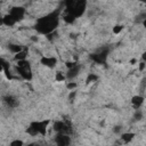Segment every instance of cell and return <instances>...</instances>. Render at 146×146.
<instances>
[{
  "label": "cell",
  "instance_id": "1",
  "mask_svg": "<svg viewBox=\"0 0 146 146\" xmlns=\"http://www.w3.org/2000/svg\"><path fill=\"white\" fill-rule=\"evenodd\" d=\"M55 144L59 146H66L71 144V138L67 135H64V132H57V136L55 138Z\"/></svg>",
  "mask_w": 146,
  "mask_h": 146
},
{
  "label": "cell",
  "instance_id": "2",
  "mask_svg": "<svg viewBox=\"0 0 146 146\" xmlns=\"http://www.w3.org/2000/svg\"><path fill=\"white\" fill-rule=\"evenodd\" d=\"M80 71H81V65L80 64H76L72 68H68L67 70V72L65 73V76H66L67 80H73V79H75L80 74Z\"/></svg>",
  "mask_w": 146,
  "mask_h": 146
},
{
  "label": "cell",
  "instance_id": "3",
  "mask_svg": "<svg viewBox=\"0 0 146 146\" xmlns=\"http://www.w3.org/2000/svg\"><path fill=\"white\" fill-rule=\"evenodd\" d=\"M24 14H25V10H24V8H22V7H15V8H13L11 11H10V15L15 18L16 22H17L18 19H22V18L24 17Z\"/></svg>",
  "mask_w": 146,
  "mask_h": 146
},
{
  "label": "cell",
  "instance_id": "4",
  "mask_svg": "<svg viewBox=\"0 0 146 146\" xmlns=\"http://www.w3.org/2000/svg\"><path fill=\"white\" fill-rule=\"evenodd\" d=\"M40 62H41V64H43L44 66H47V67H49V68H52V67H55V65H56V63H57V59H56L55 57H46V56H43V57L40 59Z\"/></svg>",
  "mask_w": 146,
  "mask_h": 146
},
{
  "label": "cell",
  "instance_id": "5",
  "mask_svg": "<svg viewBox=\"0 0 146 146\" xmlns=\"http://www.w3.org/2000/svg\"><path fill=\"white\" fill-rule=\"evenodd\" d=\"M144 100H145L144 96L137 95V96H133V97L131 98V104H132V106L137 110V108H140V106L144 104Z\"/></svg>",
  "mask_w": 146,
  "mask_h": 146
},
{
  "label": "cell",
  "instance_id": "6",
  "mask_svg": "<svg viewBox=\"0 0 146 146\" xmlns=\"http://www.w3.org/2000/svg\"><path fill=\"white\" fill-rule=\"evenodd\" d=\"M2 18H3V25H5V26H13V25H15V24H16L15 18H14L10 14H8V15L3 16Z\"/></svg>",
  "mask_w": 146,
  "mask_h": 146
},
{
  "label": "cell",
  "instance_id": "7",
  "mask_svg": "<svg viewBox=\"0 0 146 146\" xmlns=\"http://www.w3.org/2000/svg\"><path fill=\"white\" fill-rule=\"evenodd\" d=\"M120 138L122 139L123 143H130L135 138V133H132V132H122V133H120Z\"/></svg>",
  "mask_w": 146,
  "mask_h": 146
},
{
  "label": "cell",
  "instance_id": "8",
  "mask_svg": "<svg viewBox=\"0 0 146 146\" xmlns=\"http://www.w3.org/2000/svg\"><path fill=\"white\" fill-rule=\"evenodd\" d=\"M3 102H5L9 107H15V106H17V100H16V98L13 97V96H5V97H3Z\"/></svg>",
  "mask_w": 146,
  "mask_h": 146
},
{
  "label": "cell",
  "instance_id": "9",
  "mask_svg": "<svg viewBox=\"0 0 146 146\" xmlns=\"http://www.w3.org/2000/svg\"><path fill=\"white\" fill-rule=\"evenodd\" d=\"M26 57H27V52L26 51H24L23 49L21 50V51H18L17 54H14V59L17 62V60H24V59H26Z\"/></svg>",
  "mask_w": 146,
  "mask_h": 146
},
{
  "label": "cell",
  "instance_id": "10",
  "mask_svg": "<svg viewBox=\"0 0 146 146\" xmlns=\"http://www.w3.org/2000/svg\"><path fill=\"white\" fill-rule=\"evenodd\" d=\"M8 49H9L10 52H13V54H17V52L21 51L23 48H22L19 44H17V43H9V44H8Z\"/></svg>",
  "mask_w": 146,
  "mask_h": 146
},
{
  "label": "cell",
  "instance_id": "11",
  "mask_svg": "<svg viewBox=\"0 0 146 146\" xmlns=\"http://www.w3.org/2000/svg\"><path fill=\"white\" fill-rule=\"evenodd\" d=\"M55 80L57 81V82H64L65 80H66V76H65V74L63 73V72H56L55 73Z\"/></svg>",
  "mask_w": 146,
  "mask_h": 146
},
{
  "label": "cell",
  "instance_id": "12",
  "mask_svg": "<svg viewBox=\"0 0 146 146\" xmlns=\"http://www.w3.org/2000/svg\"><path fill=\"white\" fill-rule=\"evenodd\" d=\"M143 117H144V113H143V111H140V108H137L136 112H135V114H133V120L138 122V121L143 120Z\"/></svg>",
  "mask_w": 146,
  "mask_h": 146
},
{
  "label": "cell",
  "instance_id": "13",
  "mask_svg": "<svg viewBox=\"0 0 146 146\" xmlns=\"http://www.w3.org/2000/svg\"><path fill=\"white\" fill-rule=\"evenodd\" d=\"M76 88H78V83L74 82V81H72V80H70V81L66 83V89H67V90H75Z\"/></svg>",
  "mask_w": 146,
  "mask_h": 146
},
{
  "label": "cell",
  "instance_id": "14",
  "mask_svg": "<svg viewBox=\"0 0 146 146\" xmlns=\"http://www.w3.org/2000/svg\"><path fill=\"white\" fill-rule=\"evenodd\" d=\"M122 130H123V127H122L121 124H115V125L113 127V129H112L113 133H115V135H120V133H122Z\"/></svg>",
  "mask_w": 146,
  "mask_h": 146
},
{
  "label": "cell",
  "instance_id": "15",
  "mask_svg": "<svg viewBox=\"0 0 146 146\" xmlns=\"http://www.w3.org/2000/svg\"><path fill=\"white\" fill-rule=\"evenodd\" d=\"M122 30H123V26H122L121 24H117V25H115V26L113 27V33H114V34H119V33H121Z\"/></svg>",
  "mask_w": 146,
  "mask_h": 146
},
{
  "label": "cell",
  "instance_id": "16",
  "mask_svg": "<svg viewBox=\"0 0 146 146\" xmlns=\"http://www.w3.org/2000/svg\"><path fill=\"white\" fill-rule=\"evenodd\" d=\"M23 144H24V141L21 140V139H15V140H13V141L9 143L10 146H22Z\"/></svg>",
  "mask_w": 146,
  "mask_h": 146
},
{
  "label": "cell",
  "instance_id": "17",
  "mask_svg": "<svg viewBox=\"0 0 146 146\" xmlns=\"http://www.w3.org/2000/svg\"><path fill=\"white\" fill-rule=\"evenodd\" d=\"M145 68H146V63H145V60H140V62L138 63V70H139L140 72H144Z\"/></svg>",
  "mask_w": 146,
  "mask_h": 146
},
{
  "label": "cell",
  "instance_id": "18",
  "mask_svg": "<svg viewBox=\"0 0 146 146\" xmlns=\"http://www.w3.org/2000/svg\"><path fill=\"white\" fill-rule=\"evenodd\" d=\"M76 97V90H70V94H68V100L72 102L74 100Z\"/></svg>",
  "mask_w": 146,
  "mask_h": 146
},
{
  "label": "cell",
  "instance_id": "19",
  "mask_svg": "<svg viewBox=\"0 0 146 146\" xmlns=\"http://www.w3.org/2000/svg\"><path fill=\"white\" fill-rule=\"evenodd\" d=\"M95 80H97V75L89 74V75H88V78H87V80H86V82H87V83H90V82H94Z\"/></svg>",
  "mask_w": 146,
  "mask_h": 146
},
{
  "label": "cell",
  "instance_id": "20",
  "mask_svg": "<svg viewBox=\"0 0 146 146\" xmlns=\"http://www.w3.org/2000/svg\"><path fill=\"white\" fill-rule=\"evenodd\" d=\"M74 65H76L75 62H66V64H65V66L67 67V70H68V68H72Z\"/></svg>",
  "mask_w": 146,
  "mask_h": 146
},
{
  "label": "cell",
  "instance_id": "21",
  "mask_svg": "<svg viewBox=\"0 0 146 146\" xmlns=\"http://www.w3.org/2000/svg\"><path fill=\"white\" fill-rule=\"evenodd\" d=\"M31 40H32V41H34V42H36V41L39 40V38H38L36 35H32V36H31Z\"/></svg>",
  "mask_w": 146,
  "mask_h": 146
},
{
  "label": "cell",
  "instance_id": "22",
  "mask_svg": "<svg viewBox=\"0 0 146 146\" xmlns=\"http://www.w3.org/2000/svg\"><path fill=\"white\" fill-rule=\"evenodd\" d=\"M0 26H3V18L0 17Z\"/></svg>",
  "mask_w": 146,
  "mask_h": 146
},
{
  "label": "cell",
  "instance_id": "23",
  "mask_svg": "<svg viewBox=\"0 0 146 146\" xmlns=\"http://www.w3.org/2000/svg\"><path fill=\"white\" fill-rule=\"evenodd\" d=\"M138 1H140V2H145L146 0H138Z\"/></svg>",
  "mask_w": 146,
  "mask_h": 146
}]
</instances>
